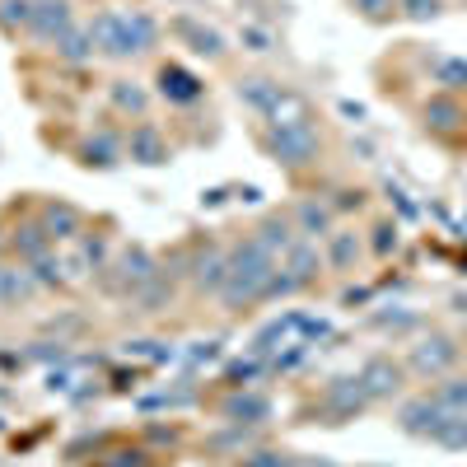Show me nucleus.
I'll list each match as a JSON object with an SVG mask.
<instances>
[{
    "mask_svg": "<svg viewBox=\"0 0 467 467\" xmlns=\"http://www.w3.org/2000/svg\"><path fill=\"white\" fill-rule=\"evenodd\" d=\"M276 257H271L253 234H244L239 244L229 248V276H224V290L215 295L229 314H244L253 304H266L271 299V281H276Z\"/></svg>",
    "mask_w": 467,
    "mask_h": 467,
    "instance_id": "obj_1",
    "label": "nucleus"
},
{
    "mask_svg": "<svg viewBox=\"0 0 467 467\" xmlns=\"http://www.w3.org/2000/svg\"><path fill=\"white\" fill-rule=\"evenodd\" d=\"M89 37H94V47L103 57L127 61V57H140V52H150L154 43H160V24H154L145 10H99L89 19Z\"/></svg>",
    "mask_w": 467,
    "mask_h": 467,
    "instance_id": "obj_2",
    "label": "nucleus"
},
{
    "mask_svg": "<svg viewBox=\"0 0 467 467\" xmlns=\"http://www.w3.org/2000/svg\"><path fill=\"white\" fill-rule=\"evenodd\" d=\"M262 150L285 173H304V169H314L323 160V131L314 127V117H304V122H266Z\"/></svg>",
    "mask_w": 467,
    "mask_h": 467,
    "instance_id": "obj_3",
    "label": "nucleus"
},
{
    "mask_svg": "<svg viewBox=\"0 0 467 467\" xmlns=\"http://www.w3.org/2000/svg\"><path fill=\"white\" fill-rule=\"evenodd\" d=\"M458 360H462V346L449 337V332H425V337H416V346L407 350V374H416V379H444V374H453L458 369Z\"/></svg>",
    "mask_w": 467,
    "mask_h": 467,
    "instance_id": "obj_4",
    "label": "nucleus"
},
{
    "mask_svg": "<svg viewBox=\"0 0 467 467\" xmlns=\"http://www.w3.org/2000/svg\"><path fill=\"white\" fill-rule=\"evenodd\" d=\"M453 420V411H444L431 393H420V398H402L398 402V431L411 435V440H440V431Z\"/></svg>",
    "mask_w": 467,
    "mask_h": 467,
    "instance_id": "obj_5",
    "label": "nucleus"
},
{
    "mask_svg": "<svg viewBox=\"0 0 467 467\" xmlns=\"http://www.w3.org/2000/svg\"><path fill=\"white\" fill-rule=\"evenodd\" d=\"M360 383H365L369 402H393V398H402V388H407V365L393 360V356H369L360 365Z\"/></svg>",
    "mask_w": 467,
    "mask_h": 467,
    "instance_id": "obj_6",
    "label": "nucleus"
},
{
    "mask_svg": "<svg viewBox=\"0 0 467 467\" xmlns=\"http://www.w3.org/2000/svg\"><path fill=\"white\" fill-rule=\"evenodd\" d=\"M122 154H131L136 164H145V169H160V164H169L173 160V150H169V140H164V131L154 127V122H140L127 131V145H122Z\"/></svg>",
    "mask_w": 467,
    "mask_h": 467,
    "instance_id": "obj_7",
    "label": "nucleus"
},
{
    "mask_svg": "<svg viewBox=\"0 0 467 467\" xmlns=\"http://www.w3.org/2000/svg\"><path fill=\"white\" fill-rule=\"evenodd\" d=\"M37 224L47 229L52 244H70V239H80V234H85V211L61 202V197H52V202L37 206Z\"/></svg>",
    "mask_w": 467,
    "mask_h": 467,
    "instance_id": "obj_8",
    "label": "nucleus"
},
{
    "mask_svg": "<svg viewBox=\"0 0 467 467\" xmlns=\"http://www.w3.org/2000/svg\"><path fill=\"white\" fill-rule=\"evenodd\" d=\"M323 266H327V262H323V253H318L314 239H295V248L281 257V271H285V281L295 285V295L314 285V281L323 276Z\"/></svg>",
    "mask_w": 467,
    "mask_h": 467,
    "instance_id": "obj_9",
    "label": "nucleus"
},
{
    "mask_svg": "<svg viewBox=\"0 0 467 467\" xmlns=\"http://www.w3.org/2000/svg\"><path fill=\"white\" fill-rule=\"evenodd\" d=\"M323 407H327L337 420H350V416H360V411L374 407V402H369V393H365L360 374H346V379H332V383L323 388Z\"/></svg>",
    "mask_w": 467,
    "mask_h": 467,
    "instance_id": "obj_10",
    "label": "nucleus"
},
{
    "mask_svg": "<svg viewBox=\"0 0 467 467\" xmlns=\"http://www.w3.org/2000/svg\"><path fill=\"white\" fill-rule=\"evenodd\" d=\"M295 234H299V239H327V234L337 229V206L332 202H323V197H299L295 202Z\"/></svg>",
    "mask_w": 467,
    "mask_h": 467,
    "instance_id": "obj_11",
    "label": "nucleus"
},
{
    "mask_svg": "<svg viewBox=\"0 0 467 467\" xmlns=\"http://www.w3.org/2000/svg\"><path fill=\"white\" fill-rule=\"evenodd\" d=\"M220 416L229 425H248V431H257V425L271 420V398L266 393H253V388H239V393H229L220 402Z\"/></svg>",
    "mask_w": 467,
    "mask_h": 467,
    "instance_id": "obj_12",
    "label": "nucleus"
},
{
    "mask_svg": "<svg viewBox=\"0 0 467 467\" xmlns=\"http://www.w3.org/2000/svg\"><path fill=\"white\" fill-rule=\"evenodd\" d=\"M285 94H290V85L271 80V75H244V80H239V103L253 108L257 117H271L285 103Z\"/></svg>",
    "mask_w": 467,
    "mask_h": 467,
    "instance_id": "obj_13",
    "label": "nucleus"
},
{
    "mask_svg": "<svg viewBox=\"0 0 467 467\" xmlns=\"http://www.w3.org/2000/svg\"><path fill=\"white\" fill-rule=\"evenodd\" d=\"M224 276H229V248L206 244L197 257H192V285H197L202 295H220L224 290Z\"/></svg>",
    "mask_w": 467,
    "mask_h": 467,
    "instance_id": "obj_14",
    "label": "nucleus"
},
{
    "mask_svg": "<svg viewBox=\"0 0 467 467\" xmlns=\"http://www.w3.org/2000/svg\"><path fill=\"white\" fill-rule=\"evenodd\" d=\"M420 117H425V127H431L435 136H458V131L467 127V108H462V99H458V94H444V89L420 108Z\"/></svg>",
    "mask_w": 467,
    "mask_h": 467,
    "instance_id": "obj_15",
    "label": "nucleus"
},
{
    "mask_svg": "<svg viewBox=\"0 0 467 467\" xmlns=\"http://www.w3.org/2000/svg\"><path fill=\"white\" fill-rule=\"evenodd\" d=\"M173 33L182 37V43L197 52V57H206V61H220L224 57V33L220 28H211V24H202V19H192V15H178L173 19Z\"/></svg>",
    "mask_w": 467,
    "mask_h": 467,
    "instance_id": "obj_16",
    "label": "nucleus"
},
{
    "mask_svg": "<svg viewBox=\"0 0 467 467\" xmlns=\"http://www.w3.org/2000/svg\"><path fill=\"white\" fill-rule=\"evenodd\" d=\"M112 271H117V290H122V295L131 299V295H136L145 281H154V276H160L164 266L154 262L145 248H127V253H122V262H117Z\"/></svg>",
    "mask_w": 467,
    "mask_h": 467,
    "instance_id": "obj_17",
    "label": "nucleus"
},
{
    "mask_svg": "<svg viewBox=\"0 0 467 467\" xmlns=\"http://www.w3.org/2000/svg\"><path fill=\"white\" fill-rule=\"evenodd\" d=\"M28 28L43 37V43H57L66 28H75L70 0H33V19H28Z\"/></svg>",
    "mask_w": 467,
    "mask_h": 467,
    "instance_id": "obj_18",
    "label": "nucleus"
},
{
    "mask_svg": "<svg viewBox=\"0 0 467 467\" xmlns=\"http://www.w3.org/2000/svg\"><path fill=\"white\" fill-rule=\"evenodd\" d=\"M37 295V276L24 262H5L0 257V308H19Z\"/></svg>",
    "mask_w": 467,
    "mask_h": 467,
    "instance_id": "obj_19",
    "label": "nucleus"
},
{
    "mask_svg": "<svg viewBox=\"0 0 467 467\" xmlns=\"http://www.w3.org/2000/svg\"><path fill=\"white\" fill-rule=\"evenodd\" d=\"M160 94L169 99V103H178V108H187V103H197L202 94H206V85L192 75L187 66H160Z\"/></svg>",
    "mask_w": 467,
    "mask_h": 467,
    "instance_id": "obj_20",
    "label": "nucleus"
},
{
    "mask_svg": "<svg viewBox=\"0 0 467 467\" xmlns=\"http://www.w3.org/2000/svg\"><path fill=\"white\" fill-rule=\"evenodd\" d=\"M360 253H365V239H360L356 229H332L327 239H323V262L332 271H356Z\"/></svg>",
    "mask_w": 467,
    "mask_h": 467,
    "instance_id": "obj_21",
    "label": "nucleus"
},
{
    "mask_svg": "<svg viewBox=\"0 0 467 467\" xmlns=\"http://www.w3.org/2000/svg\"><path fill=\"white\" fill-rule=\"evenodd\" d=\"M253 239H257L271 257L281 262V257L295 248L299 234H295V220H290V215H266V220H257V224H253Z\"/></svg>",
    "mask_w": 467,
    "mask_h": 467,
    "instance_id": "obj_22",
    "label": "nucleus"
},
{
    "mask_svg": "<svg viewBox=\"0 0 467 467\" xmlns=\"http://www.w3.org/2000/svg\"><path fill=\"white\" fill-rule=\"evenodd\" d=\"M57 244L47 239V229L43 224H37V220H24V224H15L10 229V253H19V262L24 266H33L37 257H47Z\"/></svg>",
    "mask_w": 467,
    "mask_h": 467,
    "instance_id": "obj_23",
    "label": "nucleus"
},
{
    "mask_svg": "<svg viewBox=\"0 0 467 467\" xmlns=\"http://www.w3.org/2000/svg\"><path fill=\"white\" fill-rule=\"evenodd\" d=\"M57 57H61L66 66H85V61H94L99 47H94L89 28H66V33L57 37Z\"/></svg>",
    "mask_w": 467,
    "mask_h": 467,
    "instance_id": "obj_24",
    "label": "nucleus"
},
{
    "mask_svg": "<svg viewBox=\"0 0 467 467\" xmlns=\"http://www.w3.org/2000/svg\"><path fill=\"white\" fill-rule=\"evenodd\" d=\"M431 398H435L444 411H453V416H467V374H444V379H435Z\"/></svg>",
    "mask_w": 467,
    "mask_h": 467,
    "instance_id": "obj_25",
    "label": "nucleus"
},
{
    "mask_svg": "<svg viewBox=\"0 0 467 467\" xmlns=\"http://www.w3.org/2000/svg\"><path fill=\"white\" fill-rule=\"evenodd\" d=\"M173 299V281L164 276V271H160V276H154V281H145L136 295H131V304H136V314H160V308Z\"/></svg>",
    "mask_w": 467,
    "mask_h": 467,
    "instance_id": "obj_26",
    "label": "nucleus"
},
{
    "mask_svg": "<svg viewBox=\"0 0 467 467\" xmlns=\"http://www.w3.org/2000/svg\"><path fill=\"white\" fill-rule=\"evenodd\" d=\"M108 99H112V108H122V112H145V103H150V94L140 89V85H131V80H112V89H108Z\"/></svg>",
    "mask_w": 467,
    "mask_h": 467,
    "instance_id": "obj_27",
    "label": "nucleus"
},
{
    "mask_svg": "<svg viewBox=\"0 0 467 467\" xmlns=\"http://www.w3.org/2000/svg\"><path fill=\"white\" fill-rule=\"evenodd\" d=\"M435 85H444V94H462L467 89V61L462 57H444L435 66Z\"/></svg>",
    "mask_w": 467,
    "mask_h": 467,
    "instance_id": "obj_28",
    "label": "nucleus"
},
{
    "mask_svg": "<svg viewBox=\"0 0 467 467\" xmlns=\"http://www.w3.org/2000/svg\"><path fill=\"white\" fill-rule=\"evenodd\" d=\"M239 467H299V453H285V449H253V453H239Z\"/></svg>",
    "mask_w": 467,
    "mask_h": 467,
    "instance_id": "obj_29",
    "label": "nucleus"
},
{
    "mask_svg": "<svg viewBox=\"0 0 467 467\" xmlns=\"http://www.w3.org/2000/svg\"><path fill=\"white\" fill-rule=\"evenodd\" d=\"M398 15L411 24H431L444 15V0H398Z\"/></svg>",
    "mask_w": 467,
    "mask_h": 467,
    "instance_id": "obj_30",
    "label": "nucleus"
},
{
    "mask_svg": "<svg viewBox=\"0 0 467 467\" xmlns=\"http://www.w3.org/2000/svg\"><path fill=\"white\" fill-rule=\"evenodd\" d=\"M398 244H402V229H398L393 220H379V224H374V244H369V248H374L379 257H393V253H398Z\"/></svg>",
    "mask_w": 467,
    "mask_h": 467,
    "instance_id": "obj_31",
    "label": "nucleus"
},
{
    "mask_svg": "<svg viewBox=\"0 0 467 467\" xmlns=\"http://www.w3.org/2000/svg\"><path fill=\"white\" fill-rule=\"evenodd\" d=\"M117 154H122V150H117V140H108V136H99V140H89V145H85V164H99V169H112V164H117Z\"/></svg>",
    "mask_w": 467,
    "mask_h": 467,
    "instance_id": "obj_32",
    "label": "nucleus"
},
{
    "mask_svg": "<svg viewBox=\"0 0 467 467\" xmlns=\"http://www.w3.org/2000/svg\"><path fill=\"white\" fill-rule=\"evenodd\" d=\"M350 5H356L360 19H369V24H383V19L398 15V0H350Z\"/></svg>",
    "mask_w": 467,
    "mask_h": 467,
    "instance_id": "obj_33",
    "label": "nucleus"
},
{
    "mask_svg": "<svg viewBox=\"0 0 467 467\" xmlns=\"http://www.w3.org/2000/svg\"><path fill=\"white\" fill-rule=\"evenodd\" d=\"M244 43H248V52H271V33L266 28H244Z\"/></svg>",
    "mask_w": 467,
    "mask_h": 467,
    "instance_id": "obj_34",
    "label": "nucleus"
},
{
    "mask_svg": "<svg viewBox=\"0 0 467 467\" xmlns=\"http://www.w3.org/2000/svg\"><path fill=\"white\" fill-rule=\"evenodd\" d=\"M5 253H10V234H5V229H0V257H5Z\"/></svg>",
    "mask_w": 467,
    "mask_h": 467,
    "instance_id": "obj_35",
    "label": "nucleus"
},
{
    "mask_svg": "<svg viewBox=\"0 0 467 467\" xmlns=\"http://www.w3.org/2000/svg\"><path fill=\"white\" fill-rule=\"evenodd\" d=\"M462 5H467V0H462Z\"/></svg>",
    "mask_w": 467,
    "mask_h": 467,
    "instance_id": "obj_36",
    "label": "nucleus"
}]
</instances>
